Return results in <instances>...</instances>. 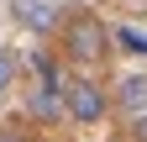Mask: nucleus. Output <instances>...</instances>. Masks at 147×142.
I'll list each match as a JSON object with an SVG mask.
<instances>
[{"label":"nucleus","mask_w":147,"mask_h":142,"mask_svg":"<svg viewBox=\"0 0 147 142\" xmlns=\"http://www.w3.org/2000/svg\"><path fill=\"white\" fill-rule=\"evenodd\" d=\"M16 74H21L16 53H11V47H0V95H11V90H16Z\"/></svg>","instance_id":"0eeeda50"},{"label":"nucleus","mask_w":147,"mask_h":142,"mask_svg":"<svg viewBox=\"0 0 147 142\" xmlns=\"http://www.w3.org/2000/svg\"><path fill=\"white\" fill-rule=\"evenodd\" d=\"M110 105L126 111V116H142V111H147V74H126V79L116 84V95H110Z\"/></svg>","instance_id":"39448f33"},{"label":"nucleus","mask_w":147,"mask_h":142,"mask_svg":"<svg viewBox=\"0 0 147 142\" xmlns=\"http://www.w3.org/2000/svg\"><path fill=\"white\" fill-rule=\"evenodd\" d=\"M26 116H37V121H68V111H63V84L37 79V90L26 95Z\"/></svg>","instance_id":"20e7f679"},{"label":"nucleus","mask_w":147,"mask_h":142,"mask_svg":"<svg viewBox=\"0 0 147 142\" xmlns=\"http://www.w3.org/2000/svg\"><path fill=\"white\" fill-rule=\"evenodd\" d=\"M63 16H68V0H11V21L32 37H58Z\"/></svg>","instance_id":"7ed1b4c3"},{"label":"nucleus","mask_w":147,"mask_h":142,"mask_svg":"<svg viewBox=\"0 0 147 142\" xmlns=\"http://www.w3.org/2000/svg\"><path fill=\"white\" fill-rule=\"evenodd\" d=\"M110 42H116L121 53H131V58H147V26H137V21L110 26Z\"/></svg>","instance_id":"423d86ee"},{"label":"nucleus","mask_w":147,"mask_h":142,"mask_svg":"<svg viewBox=\"0 0 147 142\" xmlns=\"http://www.w3.org/2000/svg\"><path fill=\"white\" fill-rule=\"evenodd\" d=\"M126 137H131V142H147V111H142V116H131V126H126Z\"/></svg>","instance_id":"6e6552de"},{"label":"nucleus","mask_w":147,"mask_h":142,"mask_svg":"<svg viewBox=\"0 0 147 142\" xmlns=\"http://www.w3.org/2000/svg\"><path fill=\"white\" fill-rule=\"evenodd\" d=\"M110 26L100 21L95 11H68L63 16V26H58V58L74 63L79 74H89V68H100L110 58Z\"/></svg>","instance_id":"f257e3e1"},{"label":"nucleus","mask_w":147,"mask_h":142,"mask_svg":"<svg viewBox=\"0 0 147 142\" xmlns=\"http://www.w3.org/2000/svg\"><path fill=\"white\" fill-rule=\"evenodd\" d=\"M0 142H37V137H21V132H11V137H0Z\"/></svg>","instance_id":"1a4fd4ad"},{"label":"nucleus","mask_w":147,"mask_h":142,"mask_svg":"<svg viewBox=\"0 0 147 142\" xmlns=\"http://www.w3.org/2000/svg\"><path fill=\"white\" fill-rule=\"evenodd\" d=\"M63 111H68V121H79V126H95V121L110 116V90L95 74H68L63 79Z\"/></svg>","instance_id":"f03ea898"}]
</instances>
